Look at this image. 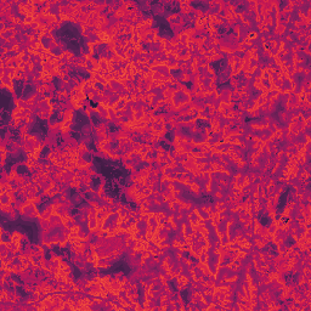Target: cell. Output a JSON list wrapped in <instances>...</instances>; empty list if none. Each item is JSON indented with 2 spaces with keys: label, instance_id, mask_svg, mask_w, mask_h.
<instances>
[{
  "label": "cell",
  "instance_id": "cell-1",
  "mask_svg": "<svg viewBox=\"0 0 311 311\" xmlns=\"http://www.w3.org/2000/svg\"><path fill=\"white\" fill-rule=\"evenodd\" d=\"M219 263H220V254L216 252L214 253L213 255H208V259H207V265H208V269H209V272L211 275H215L218 269H219Z\"/></svg>",
  "mask_w": 311,
  "mask_h": 311
},
{
  "label": "cell",
  "instance_id": "cell-2",
  "mask_svg": "<svg viewBox=\"0 0 311 311\" xmlns=\"http://www.w3.org/2000/svg\"><path fill=\"white\" fill-rule=\"evenodd\" d=\"M228 224H230V222H228L225 218H222V219H220V220H219V222L215 225V227H216V232L219 233L220 236H221V235H225V233H227Z\"/></svg>",
  "mask_w": 311,
  "mask_h": 311
},
{
  "label": "cell",
  "instance_id": "cell-3",
  "mask_svg": "<svg viewBox=\"0 0 311 311\" xmlns=\"http://www.w3.org/2000/svg\"><path fill=\"white\" fill-rule=\"evenodd\" d=\"M287 232L284 228H281V227H277V230L273 232V242L278 243V242H282L286 237H287Z\"/></svg>",
  "mask_w": 311,
  "mask_h": 311
},
{
  "label": "cell",
  "instance_id": "cell-4",
  "mask_svg": "<svg viewBox=\"0 0 311 311\" xmlns=\"http://www.w3.org/2000/svg\"><path fill=\"white\" fill-rule=\"evenodd\" d=\"M232 259L227 255V253L225 254H220V263H219V266H230L232 264Z\"/></svg>",
  "mask_w": 311,
  "mask_h": 311
},
{
  "label": "cell",
  "instance_id": "cell-5",
  "mask_svg": "<svg viewBox=\"0 0 311 311\" xmlns=\"http://www.w3.org/2000/svg\"><path fill=\"white\" fill-rule=\"evenodd\" d=\"M0 202H2V205H8V204H11L12 202V195L5 192V193H2L0 195Z\"/></svg>",
  "mask_w": 311,
  "mask_h": 311
},
{
  "label": "cell",
  "instance_id": "cell-6",
  "mask_svg": "<svg viewBox=\"0 0 311 311\" xmlns=\"http://www.w3.org/2000/svg\"><path fill=\"white\" fill-rule=\"evenodd\" d=\"M188 218H190V221L192 222V225H197V224H198V221H199V219H201L196 209H193V210H191V211H190Z\"/></svg>",
  "mask_w": 311,
  "mask_h": 311
},
{
  "label": "cell",
  "instance_id": "cell-7",
  "mask_svg": "<svg viewBox=\"0 0 311 311\" xmlns=\"http://www.w3.org/2000/svg\"><path fill=\"white\" fill-rule=\"evenodd\" d=\"M120 99H122V97H120L117 93H113V95H112L111 97H108V108H110V107H112V108H113V107H114V105H116Z\"/></svg>",
  "mask_w": 311,
  "mask_h": 311
},
{
  "label": "cell",
  "instance_id": "cell-8",
  "mask_svg": "<svg viewBox=\"0 0 311 311\" xmlns=\"http://www.w3.org/2000/svg\"><path fill=\"white\" fill-rule=\"evenodd\" d=\"M124 148V152H125V154H130V153H133L135 149H134V142L131 141V140H128V142L125 143V146L123 147Z\"/></svg>",
  "mask_w": 311,
  "mask_h": 311
},
{
  "label": "cell",
  "instance_id": "cell-9",
  "mask_svg": "<svg viewBox=\"0 0 311 311\" xmlns=\"http://www.w3.org/2000/svg\"><path fill=\"white\" fill-rule=\"evenodd\" d=\"M15 34H16V32L14 29H5L4 32H2V38H5V39L9 40V39L14 38Z\"/></svg>",
  "mask_w": 311,
  "mask_h": 311
},
{
  "label": "cell",
  "instance_id": "cell-10",
  "mask_svg": "<svg viewBox=\"0 0 311 311\" xmlns=\"http://www.w3.org/2000/svg\"><path fill=\"white\" fill-rule=\"evenodd\" d=\"M125 105H126V100H125V99H120V100L114 105L113 110H114L116 112H117V111H122V110L125 108Z\"/></svg>",
  "mask_w": 311,
  "mask_h": 311
},
{
  "label": "cell",
  "instance_id": "cell-11",
  "mask_svg": "<svg viewBox=\"0 0 311 311\" xmlns=\"http://www.w3.org/2000/svg\"><path fill=\"white\" fill-rule=\"evenodd\" d=\"M97 218L96 216H90L89 218V227H90V230L93 231V230H96L97 228Z\"/></svg>",
  "mask_w": 311,
  "mask_h": 311
},
{
  "label": "cell",
  "instance_id": "cell-12",
  "mask_svg": "<svg viewBox=\"0 0 311 311\" xmlns=\"http://www.w3.org/2000/svg\"><path fill=\"white\" fill-rule=\"evenodd\" d=\"M287 226H289V227H292L293 230H295V228H298V227L300 226V222H299L296 219H289L288 222H287Z\"/></svg>",
  "mask_w": 311,
  "mask_h": 311
},
{
  "label": "cell",
  "instance_id": "cell-13",
  "mask_svg": "<svg viewBox=\"0 0 311 311\" xmlns=\"http://www.w3.org/2000/svg\"><path fill=\"white\" fill-rule=\"evenodd\" d=\"M143 117H145L143 111L134 112V120H135V122H140V120H142V119H143Z\"/></svg>",
  "mask_w": 311,
  "mask_h": 311
},
{
  "label": "cell",
  "instance_id": "cell-14",
  "mask_svg": "<svg viewBox=\"0 0 311 311\" xmlns=\"http://www.w3.org/2000/svg\"><path fill=\"white\" fill-rule=\"evenodd\" d=\"M220 157H221V161L225 162V163H228L230 161H232V154L231 153H221Z\"/></svg>",
  "mask_w": 311,
  "mask_h": 311
},
{
  "label": "cell",
  "instance_id": "cell-15",
  "mask_svg": "<svg viewBox=\"0 0 311 311\" xmlns=\"http://www.w3.org/2000/svg\"><path fill=\"white\" fill-rule=\"evenodd\" d=\"M151 170H153V172H158L159 169H161V167H159V161H151V168H149Z\"/></svg>",
  "mask_w": 311,
  "mask_h": 311
},
{
  "label": "cell",
  "instance_id": "cell-16",
  "mask_svg": "<svg viewBox=\"0 0 311 311\" xmlns=\"http://www.w3.org/2000/svg\"><path fill=\"white\" fill-rule=\"evenodd\" d=\"M220 243H221L222 246H227V244L230 243V240H228L227 233H225V235H221V236H220Z\"/></svg>",
  "mask_w": 311,
  "mask_h": 311
},
{
  "label": "cell",
  "instance_id": "cell-17",
  "mask_svg": "<svg viewBox=\"0 0 311 311\" xmlns=\"http://www.w3.org/2000/svg\"><path fill=\"white\" fill-rule=\"evenodd\" d=\"M99 68H101V69H103V70H110V69H108V62H107L106 60H101L100 63H99Z\"/></svg>",
  "mask_w": 311,
  "mask_h": 311
},
{
  "label": "cell",
  "instance_id": "cell-18",
  "mask_svg": "<svg viewBox=\"0 0 311 311\" xmlns=\"http://www.w3.org/2000/svg\"><path fill=\"white\" fill-rule=\"evenodd\" d=\"M135 52H136V49H128V50L125 51V54H126V58H128V60L133 58V57L135 56Z\"/></svg>",
  "mask_w": 311,
  "mask_h": 311
}]
</instances>
